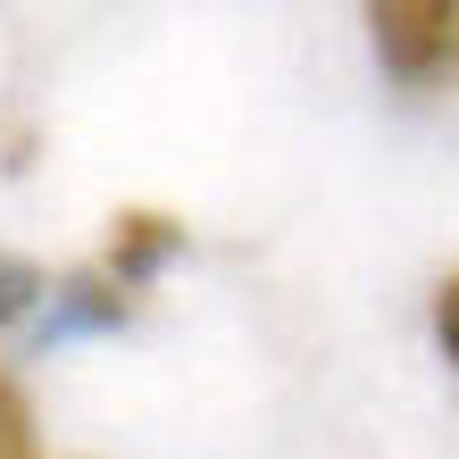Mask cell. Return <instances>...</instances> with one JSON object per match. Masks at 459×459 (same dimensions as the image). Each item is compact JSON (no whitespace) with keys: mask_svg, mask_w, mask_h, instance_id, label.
I'll use <instances>...</instances> for the list:
<instances>
[{"mask_svg":"<svg viewBox=\"0 0 459 459\" xmlns=\"http://www.w3.org/2000/svg\"><path fill=\"white\" fill-rule=\"evenodd\" d=\"M368 34H376V59L401 84H443V75H459V0H376Z\"/></svg>","mask_w":459,"mask_h":459,"instance_id":"6da1fadb","label":"cell"},{"mask_svg":"<svg viewBox=\"0 0 459 459\" xmlns=\"http://www.w3.org/2000/svg\"><path fill=\"white\" fill-rule=\"evenodd\" d=\"M184 251V226L159 218V209H126V218H109V276L117 284H143L159 259Z\"/></svg>","mask_w":459,"mask_h":459,"instance_id":"7a4b0ae2","label":"cell"},{"mask_svg":"<svg viewBox=\"0 0 459 459\" xmlns=\"http://www.w3.org/2000/svg\"><path fill=\"white\" fill-rule=\"evenodd\" d=\"M0 459H34V418L17 385H0Z\"/></svg>","mask_w":459,"mask_h":459,"instance_id":"3957f363","label":"cell"},{"mask_svg":"<svg viewBox=\"0 0 459 459\" xmlns=\"http://www.w3.org/2000/svg\"><path fill=\"white\" fill-rule=\"evenodd\" d=\"M34 292H42V276H34L25 259H9V251H0V326H9L17 309H34Z\"/></svg>","mask_w":459,"mask_h":459,"instance_id":"277c9868","label":"cell"},{"mask_svg":"<svg viewBox=\"0 0 459 459\" xmlns=\"http://www.w3.org/2000/svg\"><path fill=\"white\" fill-rule=\"evenodd\" d=\"M435 334H443L451 368H459V276H443V292H435Z\"/></svg>","mask_w":459,"mask_h":459,"instance_id":"5b68a950","label":"cell"}]
</instances>
